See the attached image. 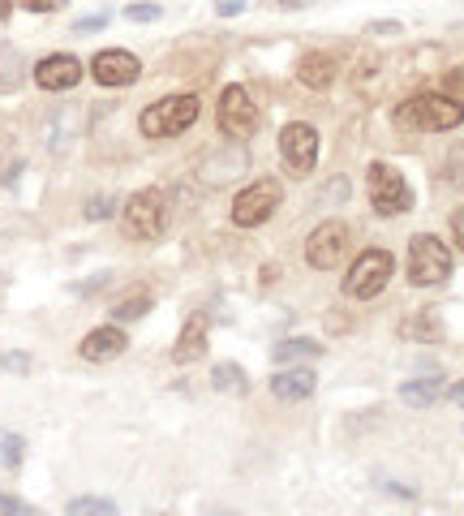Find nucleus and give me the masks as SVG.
Instances as JSON below:
<instances>
[{
    "mask_svg": "<svg viewBox=\"0 0 464 516\" xmlns=\"http://www.w3.org/2000/svg\"><path fill=\"white\" fill-rule=\"evenodd\" d=\"M215 13L220 18H237V13H245V0H215Z\"/></svg>",
    "mask_w": 464,
    "mask_h": 516,
    "instance_id": "obj_34",
    "label": "nucleus"
},
{
    "mask_svg": "<svg viewBox=\"0 0 464 516\" xmlns=\"http://www.w3.org/2000/svg\"><path fill=\"white\" fill-rule=\"evenodd\" d=\"M460 121H464V104L447 91H422L396 108V125L413 129V134H447Z\"/></svg>",
    "mask_w": 464,
    "mask_h": 516,
    "instance_id": "obj_1",
    "label": "nucleus"
},
{
    "mask_svg": "<svg viewBox=\"0 0 464 516\" xmlns=\"http://www.w3.org/2000/svg\"><path fill=\"white\" fill-rule=\"evenodd\" d=\"M460 91H464V65L447 74V95H460Z\"/></svg>",
    "mask_w": 464,
    "mask_h": 516,
    "instance_id": "obj_36",
    "label": "nucleus"
},
{
    "mask_svg": "<svg viewBox=\"0 0 464 516\" xmlns=\"http://www.w3.org/2000/svg\"><path fill=\"white\" fill-rule=\"evenodd\" d=\"M121 228L129 241H155L168 228V198L164 190H138L125 198L121 207Z\"/></svg>",
    "mask_w": 464,
    "mask_h": 516,
    "instance_id": "obj_3",
    "label": "nucleus"
},
{
    "mask_svg": "<svg viewBox=\"0 0 464 516\" xmlns=\"http://www.w3.org/2000/svg\"><path fill=\"white\" fill-rule=\"evenodd\" d=\"M31 353H0V375H31Z\"/></svg>",
    "mask_w": 464,
    "mask_h": 516,
    "instance_id": "obj_27",
    "label": "nucleus"
},
{
    "mask_svg": "<svg viewBox=\"0 0 464 516\" xmlns=\"http://www.w3.org/2000/svg\"><path fill=\"white\" fill-rule=\"evenodd\" d=\"M22 172V160H9V164H0V185H9L13 177Z\"/></svg>",
    "mask_w": 464,
    "mask_h": 516,
    "instance_id": "obj_37",
    "label": "nucleus"
},
{
    "mask_svg": "<svg viewBox=\"0 0 464 516\" xmlns=\"http://www.w3.org/2000/svg\"><path fill=\"white\" fill-rule=\"evenodd\" d=\"M108 26V13H86V18L74 22V35H91V31H104Z\"/></svg>",
    "mask_w": 464,
    "mask_h": 516,
    "instance_id": "obj_31",
    "label": "nucleus"
},
{
    "mask_svg": "<svg viewBox=\"0 0 464 516\" xmlns=\"http://www.w3.org/2000/svg\"><path fill=\"white\" fill-rule=\"evenodd\" d=\"M452 237H456V246L464 250V207L452 215Z\"/></svg>",
    "mask_w": 464,
    "mask_h": 516,
    "instance_id": "obj_38",
    "label": "nucleus"
},
{
    "mask_svg": "<svg viewBox=\"0 0 464 516\" xmlns=\"http://www.w3.org/2000/svg\"><path fill=\"white\" fill-rule=\"evenodd\" d=\"M280 160L288 164L293 177H310L318 164V129L306 121H293L280 129Z\"/></svg>",
    "mask_w": 464,
    "mask_h": 516,
    "instance_id": "obj_10",
    "label": "nucleus"
},
{
    "mask_svg": "<svg viewBox=\"0 0 464 516\" xmlns=\"http://www.w3.org/2000/svg\"><path fill=\"white\" fill-rule=\"evenodd\" d=\"M443 181L452 185V190H464V138H456L443 155Z\"/></svg>",
    "mask_w": 464,
    "mask_h": 516,
    "instance_id": "obj_25",
    "label": "nucleus"
},
{
    "mask_svg": "<svg viewBox=\"0 0 464 516\" xmlns=\"http://www.w3.org/2000/svg\"><path fill=\"white\" fill-rule=\"evenodd\" d=\"M0 516H43V512L35 504H26V499H18V495L0 491Z\"/></svg>",
    "mask_w": 464,
    "mask_h": 516,
    "instance_id": "obj_28",
    "label": "nucleus"
},
{
    "mask_svg": "<svg viewBox=\"0 0 464 516\" xmlns=\"http://www.w3.org/2000/svg\"><path fill=\"white\" fill-rule=\"evenodd\" d=\"M447 400H452V405H460V409H464V383H456V387H447Z\"/></svg>",
    "mask_w": 464,
    "mask_h": 516,
    "instance_id": "obj_40",
    "label": "nucleus"
},
{
    "mask_svg": "<svg viewBox=\"0 0 464 516\" xmlns=\"http://www.w3.org/2000/svg\"><path fill=\"white\" fill-rule=\"evenodd\" d=\"M271 357L280 366H293V362H314V357H323V344L310 340V336H288L271 349Z\"/></svg>",
    "mask_w": 464,
    "mask_h": 516,
    "instance_id": "obj_20",
    "label": "nucleus"
},
{
    "mask_svg": "<svg viewBox=\"0 0 464 516\" xmlns=\"http://www.w3.org/2000/svg\"><path fill=\"white\" fill-rule=\"evenodd\" d=\"M215 121H220V134L228 142H245V138H254V129H258V104L250 99L245 86L232 82V86H224V91H220Z\"/></svg>",
    "mask_w": 464,
    "mask_h": 516,
    "instance_id": "obj_8",
    "label": "nucleus"
},
{
    "mask_svg": "<svg viewBox=\"0 0 464 516\" xmlns=\"http://www.w3.org/2000/svg\"><path fill=\"white\" fill-rule=\"evenodd\" d=\"M366 35H404V26L400 22H370Z\"/></svg>",
    "mask_w": 464,
    "mask_h": 516,
    "instance_id": "obj_35",
    "label": "nucleus"
},
{
    "mask_svg": "<svg viewBox=\"0 0 464 516\" xmlns=\"http://www.w3.org/2000/svg\"><path fill=\"white\" fill-rule=\"evenodd\" d=\"M78 125H82L78 108L61 104V108H56L48 121H43V147H48L52 155H65L69 147H74V138H78Z\"/></svg>",
    "mask_w": 464,
    "mask_h": 516,
    "instance_id": "obj_15",
    "label": "nucleus"
},
{
    "mask_svg": "<svg viewBox=\"0 0 464 516\" xmlns=\"http://www.w3.org/2000/svg\"><path fill=\"white\" fill-rule=\"evenodd\" d=\"M22 82V56H18V48H0V91H13V86Z\"/></svg>",
    "mask_w": 464,
    "mask_h": 516,
    "instance_id": "obj_26",
    "label": "nucleus"
},
{
    "mask_svg": "<svg viewBox=\"0 0 464 516\" xmlns=\"http://www.w3.org/2000/svg\"><path fill=\"white\" fill-rule=\"evenodd\" d=\"M147 310H151V293H147V289H134L129 297L116 301L108 314H112V323H134V319H142Z\"/></svg>",
    "mask_w": 464,
    "mask_h": 516,
    "instance_id": "obj_22",
    "label": "nucleus"
},
{
    "mask_svg": "<svg viewBox=\"0 0 464 516\" xmlns=\"http://www.w3.org/2000/svg\"><path fill=\"white\" fill-rule=\"evenodd\" d=\"M65 516H121L112 499H99V495H78L65 504Z\"/></svg>",
    "mask_w": 464,
    "mask_h": 516,
    "instance_id": "obj_23",
    "label": "nucleus"
},
{
    "mask_svg": "<svg viewBox=\"0 0 464 516\" xmlns=\"http://www.w3.org/2000/svg\"><path fill=\"white\" fill-rule=\"evenodd\" d=\"M275 9H306V5H314V0H271Z\"/></svg>",
    "mask_w": 464,
    "mask_h": 516,
    "instance_id": "obj_39",
    "label": "nucleus"
},
{
    "mask_svg": "<svg viewBox=\"0 0 464 516\" xmlns=\"http://www.w3.org/2000/svg\"><path fill=\"white\" fill-rule=\"evenodd\" d=\"M198 112H202L198 95H168L159 104L142 108L138 129H142V138H177L198 121Z\"/></svg>",
    "mask_w": 464,
    "mask_h": 516,
    "instance_id": "obj_2",
    "label": "nucleus"
},
{
    "mask_svg": "<svg viewBox=\"0 0 464 516\" xmlns=\"http://www.w3.org/2000/svg\"><path fill=\"white\" fill-rule=\"evenodd\" d=\"M116 211V198H91V203H86V220H108V215Z\"/></svg>",
    "mask_w": 464,
    "mask_h": 516,
    "instance_id": "obj_30",
    "label": "nucleus"
},
{
    "mask_svg": "<svg viewBox=\"0 0 464 516\" xmlns=\"http://www.w3.org/2000/svg\"><path fill=\"white\" fill-rule=\"evenodd\" d=\"M211 387L215 392H228V396H245L250 392V375H245L237 362H220L211 370Z\"/></svg>",
    "mask_w": 464,
    "mask_h": 516,
    "instance_id": "obj_21",
    "label": "nucleus"
},
{
    "mask_svg": "<svg viewBox=\"0 0 464 516\" xmlns=\"http://www.w3.org/2000/svg\"><path fill=\"white\" fill-rule=\"evenodd\" d=\"M159 13H164L159 5H142V0H138V5H129V9H125V18H129V22H155Z\"/></svg>",
    "mask_w": 464,
    "mask_h": 516,
    "instance_id": "obj_32",
    "label": "nucleus"
},
{
    "mask_svg": "<svg viewBox=\"0 0 464 516\" xmlns=\"http://www.w3.org/2000/svg\"><path fill=\"white\" fill-rule=\"evenodd\" d=\"M366 190H370V207L379 211V215H404V211H413V185L404 181V172L400 168H391L383 160H374L366 168Z\"/></svg>",
    "mask_w": 464,
    "mask_h": 516,
    "instance_id": "obj_4",
    "label": "nucleus"
},
{
    "mask_svg": "<svg viewBox=\"0 0 464 516\" xmlns=\"http://www.w3.org/2000/svg\"><path fill=\"white\" fill-rule=\"evenodd\" d=\"M202 353H207V314H194V319L181 327L177 344H172V362L190 366V362H198Z\"/></svg>",
    "mask_w": 464,
    "mask_h": 516,
    "instance_id": "obj_17",
    "label": "nucleus"
},
{
    "mask_svg": "<svg viewBox=\"0 0 464 516\" xmlns=\"http://www.w3.org/2000/svg\"><path fill=\"white\" fill-rule=\"evenodd\" d=\"M443 396H447L443 375H426V379H409V383H400V400H404L409 409H430V405H439Z\"/></svg>",
    "mask_w": 464,
    "mask_h": 516,
    "instance_id": "obj_19",
    "label": "nucleus"
},
{
    "mask_svg": "<svg viewBox=\"0 0 464 516\" xmlns=\"http://www.w3.org/2000/svg\"><path fill=\"white\" fill-rule=\"evenodd\" d=\"M280 203H284V185L275 177H263V181L245 185V190L232 198V224L237 228H258V224H267L271 215L280 211Z\"/></svg>",
    "mask_w": 464,
    "mask_h": 516,
    "instance_id": "obj_6",
    "label": "nucleus"
},
{
    "mask_svg": "<svg viewBox=\"0 0 464 516\" xmlns=\"http://www.w3.org/2000/svg\"><path fill=\"white\" fill-rule=\"evenodd\" d=\"M18 9H26V13H56L65 5V0H13Z\"/></svg>",
    "mask_w": 464,
    "mask_h": 516,
    "instance_id": "obj_33",
    "label": "nucleus"
},
{
    "mask_svg": "<svg viewBox=\"0 0 464 516\" xmlns=\"http://www.w3.org/2000/svg\"><path fill=\"white\" fill-rule=\"evenodd\" d=\"M344 198H348V181H344V177H336V181H327L323 190H318L314 203L323 207V203H344Z\"/></svg>",
    "mask_w": 464,
    "mask_h": 516,
    "instance_id": "obj_29",
    "label": "nucleus"
},
{
    "mask_svg": "<svg viewBox=\"0 0 464 516\" xmlns=\"http://www.w3.org/2000/svg\"><path fill=\"white\" fill-rule=\"evenodd\" d=\"M348 246H353V233H348V224L344 220H323L310 233V241H306V263L314 267V271H336L340 263H344V254H348Z\"/></svg>",
    "mask_w": 464,
    "mask_h": 516,
    "instance_id": "obj_9",
    "label": "nucleus"
},
{
    "mask_svg": "<svg viewBox=\"0 0 464 516\" xmlns=\"http://www.w3.org/2000/svg\"><path fill=\"white\" fill-rule=\"evenodd\" d=\"M13 9H18V5H13V0H0V22H5V18H9V13H13Z\"/></svg>",
    "mask_w": 464,
    "mask_h": 516,
    "instance_id": "obj_41",
    "label": "nucleus"
},
{
    "mask_svg": "<svg viewBox=\"0 0 464 516\" xmlns=\"http://www.w3.org/2000/svg\"><path fill=\"white\" fill-rule=\"evenodd\" d=\"M452 276V250L447 241H439L434 233H417L409 241V280L417 289H434Z\"/></svg>",
    "mask_w": 464,
    "mask_h": 516,
    "instance_id": "obj_5",
    "label": "nucleus"
},
{
    "mask_svg": "<svg viewBox=\"0 0 464 516\" xmlns=\"http://www.w3.org/2000/svg\"><path fill=\"white\" fill-rule=\"evenodd\" d=\"M245 168H250V160H245V151H241V142H237V147H232V155H228V151L207 155L198 172H202V181H207V185H224V181H237Z\"/></svg>",
    "mask_w": 464,
    "mask_h": 516,
    "instance_id": "obj_18",
    "label": "nucleus"
},
{
    "mask_svg": "<svg viewBox=\"0 0 464 516\" xmlns=\"http://www.w3.org/2000/svg\"><path fill=\"white\" fill-rule=\"evenodd\" d=\"M391 271H396V258H391L387 250H366L353 267H348V276H344V297H353V301L379 297V293L387 289Z\"/></svg>",
    "mask_w": 464,
    "mask_h": 516,
    "instance_id": "obj_7",
    "label": "nucleus"
},
{
    "mask_svg": "<svg viewBox=\"0 0 464 516\" xmlns=\"http://www.w3.org/2000/svg\"><path fill=\"white\" fill-rule=\"evenodd\" d=\"M91 78L99 86H134L142 78V61L134 52H125V48H104L91 61Z\"/></svg>",
    "mask_w": 464,
    "mask_h": 516,
    "instance_id": "obj_11",
    "label": "nucleus"
},
{
    "mask_svg": "<svg viewBox=\"0 0 464 516\" xmlns=\"http://www.w3.org/2000/svg\"><path fill=\"white\" fill-rule=\"evenodd\" d=\"M125 349H129V340L121 332V323L95 327V332H86L82 344H78V353L86 357V362H112V357H121Z\"/></svg>",
    "mask_w": 464,
    "mask_h": 516,
    "instance_id": "obj_13",
    "label": "nucleus"
},
{
    "mask_svg": "<svg viewBox=\"0 0 464 516\" xmlns=\"http://www.w3.org/2000/svg\"><path fill=\"white\" fill-rule=\"evenodd\" d=\"M318 387V375L310 366H288L280 375H271V396L284 400V405H297V400H310Z\"/></svg>",
    "mask_w": 464,
    "mask_h": 516,
    "instance_id": "obj_14",
    "label": "nucleus"
},
{
    "mask_svg": "<svg viewBox=\"0 0 464 516\" xmlns=\"http://www.w3.org/2000/svg\"><path fill=\"white\" fill-rule=\"evenodd\" d=\"M207 516H237V512H207Z\"/></svg>",
    "mask_w": 464,
    "mask_h": 516,
    "instance_id": "obj_42",
    "label": "nucleus"
},
{
    "mask_svg": "<svg viewBox=\"0 0 464 516\" xmlns=\"http://www.w3.org/2000/svg\"><path fill=\"white\" fill-rule=\"evenodd\" d=\"M35 82L43 86V91H74V86L82 82V61L69 56V52L43 56V61L35 65Z\"/></svg>",
    "mask_w": 464,
    "mask_h": 516,
    "instance_id": "obj_12",
    "label": "nucleus"
},
{
    "mask_svg": "<svg viewBox=\"0 0 464 516\" xmlns=\"http://www.w3.org/2000/svg\"><path fill=\"white\" fill-rule=\"evenodd\" d=\"M26 461V439L18 435V430H5L0 426V465L5 469H18Z\"/></svg>",
    "mask_w": 464,
    "mask_h": 516,
    "instance_id": "obj_24",
    "label": "nucleus"
},
{
    "mask_svg": "<svg viewBox=\"0 0 464 516\" xmlns=\"http://www.w3.org/2000/svg\"><path fill=\"white\" fill-rule=\"evenodd\" d=\"M340 74V61L331 52H306L297 56V82L310 86V91H327L331 82H336Z\"/></svg>",
    "mask_w": 464,
    "mask_h": 516,
    "instance_id": "obj_16",
    "label": "nucleus"
}]
</instances>
